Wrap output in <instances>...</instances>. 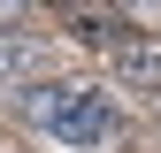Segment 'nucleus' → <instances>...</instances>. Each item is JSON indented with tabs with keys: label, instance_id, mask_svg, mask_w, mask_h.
I'll return each instance as SVG.
<instances>
[{
	"label": "nucleus",
	"instance_id": "nucleus-1",
	"mask_svg": "<svg viewBox=\"0 0 161 153\" xmlns=\"http://www.w3.org/2000/svg\"><path fill=\"white\" fill-rule=\"evenodd\" d=\"M23 115L38 130H54L62 145H115L123 138V115L108 107V92H85V84H31Z\"/></svg>",
	"mask_w": 161,
	"mask_h": 153
},
{
	"label": "nucleus",
	"instance_id": "nucleus-2",
	"mask_svg": "<svg viewBox=\"0 0 161 153\" xmlns=\"http://www.w3.org/2000/svg\"><path fill=\"white\" fill-rule=\"evenodd\" d=\"M115 76L123 84H161V38L153 31H130V38H115Z\"/></svg>",
	"mask_w": 161,
	"mask_h": 153
},
{
	"label": "nucleus",
	"instance_id": "nucleus-3",
	"mask_svg": "<svg viewBox=\"0 0 161 153\" xmlns=\"http://www.w3.org/2000/svg\"><path fill=\"white\" fill-rule=\"evenodd\" d=\"M115 8H123L130 23H161V0H115Z\"/></svg>",
	"mask_w": 161,
	"mask_h": 153
},
{
	"label": "nucleus",
	"instance_id": "nucleus-4",
	"mask_svg": "<svg viewBox=\"0 0 161 153\" xmlns=\"http://www.w3.org/2000/svg\"><path fill=\"white\" fill-rule=\"evenodd\" d=\"M15 61H23V46H15V38H0V76H8Z\"/></svg>",
	"mask_w": 161,
	"mask_h": 153
},
{
	"label": "nucleus",
	"instance_id": "nucleus-5",
	"mask_svg": "<svg viewBox=\"0 0 161 153\" xmlns=\"http://www.w3.org/2000/svg\"><path fill=\"white\" fill-rule=\"evenodd\" d=\"M31 8H69V0H31Z\"/></svg>",
	"mask_w": 161,
	"mask_h": 153
}]
</instances>
